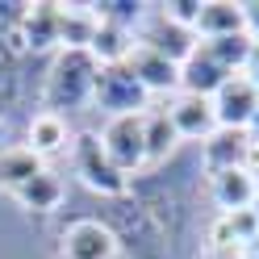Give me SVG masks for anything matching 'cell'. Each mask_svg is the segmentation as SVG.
Wrapping results in <instances>:
<instances>
[{
    "instance_id": "6da1fadb",
    "label": "cell",
    "mask_w": 259,
    "mask_h": 259,
    "mask_svg": "<svg viewBox=\"0 0 259 259\" xmlns=\"http://www.w3.org/2000/svg\"><path fill=\"white\" fill-rule=\"evenodd\" d=\"M96 75H101V63L92 59V51H59L51 71H46V88H42V105L46 113H71L84 109L92 101Z\"/></svg>"
},
{
    "instance_id": "7a4b0ae2",
    "label": "cell",
    "mask_w": 259,
    "mask_h": 259,
    "mask_svg": "<svg viewBox=\"0 0 259 259\" xmlns=\"http://www.w3.org/2000/svg\"><path fill=\"white\" fill-rule=\"evenodd\" d=\"M105 226L113 230L117 247L134 251V259H163V234H159L155 218L142 205H130V197H121V201L109 205Z\"/></svg>"
},
{
    "instance_id": "3957f363",
    "label": "cell",
    "mask_w": 259,
    "mask_h": 259,
    "mask_svg": "<svg viewBox=\"0 0 259 259\" xmlns=\"http://www.w3.org/2000/svg\"><path fill=\"white\" fill-rule=\"evenodd\" d=\"M75 171H79V180H84L92 192H101V197H109V201L130 197V176L105 155V147H101L96 134H79L75 138Z\"/></svg>"
},
{
    "instance_id": "277c9868",
    "label": "cell",
    "mask_w": 259,
    "mask_h": 259,
    "mask_svg": "<svg viewBox=\"0 0 259 259\" xmlns=\"http://www.w3.org/2000/svg\"><path fill=\"white\" fill-rule=\"evenodd\" d=\"M92 101L109 117H130V113H147L151 92L138 84V75L130 71V63H113V67H101V75H96Z\"/></svg>"
},
{
    "instance_id": "5b68a950",
    "label": "cell",
    "mask_w": 259,
    "mask_h": 259,
    "mask_svg": "<svg viewBox=\"0 0 259 259\" xmlns=\"http://www.w3.org/2000/svg\"><path fill=\"white\" fill-rule=\"evenodd\" d=\"M96 138H101L105 155H109L125 176H134V171L147 167V125H142V113L109 117V125H105Z\"/></svg>"
},
{
    "instance_id": "8992f818",
    "label": "cell",
    "mask_w": 259,
    "mask_h": 259,
    "mask_svg": "<svg viewBox=\"0 0 259 259\" xmlns=\"http://www.w3.org/2000/svg\"><path fill=\"white\" fill-rule=\"evenodd\" d=\"M25 5H0V109H9L17 101V84H21V59H25V46L17 34V21H21Z\"/></svg>"
},
{
    "instance_id": "52a82bcc",
    "label": "cell",
    "mask_w": 259,
    "mask_h": 259,
    "mask_svg": "<svg viewBox=\"0 0 259 259\" xmlns=\"http://www.w3.org/2000/svg\"><path fill=\"white\" fill-rule=\"evenodd\" d=\"M255 109H259V88L247 75H230L213 92V117H218L222 130H247Z\"/></svg>"
},
{
    "instance_id": "ba28073f",
    "label": "cell",
    "mask_w": 259,
    "mask_h": 259,
    "mask_svg": "<svg viewBox=\"0 0 259 259\" xmlns=\"http://www.w3.org/2000/svg\"><path fill=\"white\" fill-rule=\"evenodd\" d=\"M117 238L101 218H79L63 230V259H113Z\"/></svg>"
},
{
    "instance_id": "9c48e42d",
    "label": "cell",
    "mask_w": 259,
    "mask_h": 259,
    "mask_svg": "<svg viewBox=\"0 0 259 259\" xmlns=\"http://www.w3.org/2000/svg\"><path fill=\"white\" fill-rule=\"evenodd\" d=\"M138 46H147V51L163 55V59H171L176 67H180V63L197 51V29H184V25L167 21L163 13H151V21L142 25V34H138Z\"/></svg>"
},
{
    "instance_id": "30bf717a",
    "label": "cell",
    "mask_w": 259,
    "mask_h": 259,
    "mask_svg": "<svg viewBox=\"0 0 259 259\" xmlns=\"http://www.w3.org/2000/svg\"><path fill=\"white\" fill-rule=\"evenodd\" d=\"M230 75H234V71H226L205 42H197V51L180 63V88H184L188 96H205V101H213V92H218Z\"/></svg>"
},
{
    "instance_id": "8fae6325",
    "label": "cell",
    "mask_w": 259,
    "mask_h": 259,
    "mask_svg": "<svg viewBox=\"0 0 259 259\" xmlns=\"http://www.w3.org/2000/svg\"><path fill=\"white\" fill-rule=\"evenodd\" d=\"M59 13H63V5H25L21 21H17L25 55H46L59 46Z\"/></svg>"
},
{
    "instance_id": "7c38bea8",
    "label": "cell",
    "mask_w": 259,
    "mask_h": 259,
    "mask_svg": "<svg viewBox=\"0 0 259 259\" xmlns=\"http://www.w3.org/2000/svg\"><path fill=\"white\" fill-rule=\"evenodd\" d=\"M247 147H251V134H247V130H222V125H218L213 134L205 138V167H209V176L242 167Z\"/></svg>"
},
{
    "instance_id": "4fadbf2b",
    "label": "cell",
    "mask_w": 259,
    "mask_h": 259,
    "mask_svg": "<svg viewBox=\"0 0 259 259\" xmlns=\"http://www.w3.org/2000/svg\"><path fill=\"white\" fill-rule=\"evenodd\" d=\"M167 117H171V125H176V134L180 138H209L218 130V117H213V101H205V96H180L171 109H167Z\"/></svg>"
},
{
    "instance_id": "5bb4252c",
    "label": "cell",
    "mask_w": 259,
    "mask_h": 259,
    "mask_svg": "<svg viewBox=\"0 0 259 259\" xmlns=\"http://www.w3.org/2000/svg\"><path fill=\"white\" fill-rule=\"evenodd\" d=\"M130 71L138 75V84L147 92H171L180 88V67H176L171 59L147 51V46H134V55H130Z\"/></svg>"
},
{
    "instance_id": "9a60e30c",
    "label": "cell",
    "mask_w": 259,
    "mask_h": 259,
    "mask_svg": "<svg viewBox=\"0 0 259 259\" xmlns=\"http://www.w3.org/2000/svg\"><path fill=\"white\" fill-rule=\"evenodd\" d=\"M234 34H247V21H242V5H230V0H209V5H201L197 38L213 42V38H234Z\"/></svg>"
},
{
    "instance_id": "2e32d148",
    "label": "cell",
    "mask_w": 259,
    "mask_h": 259,
    "mask_svg": "<svg viewBox=\"0 0 259 259\" xmlns=\"http://www.w3.org/2000/svg\"><path fill=\"white\" fill-rule=\"evenodd\" d=\"M209 192H213V201H218V209L222 213H238V209H251L255 205V180L242 167H234V171H218L213 176V184H209Z\"/></svg>"
},
{
    "instance_id": "e0dca14e",
    "label": "cell",
    "mask_w": 259,
    "mask_h": 259,
    "mask_svg": "<svg viewBox=\"0 0 259 259\" xmlns=\"http://www.w3.org/2000/svg\"><path fill=\"white\" fill-rule=\"evenodd\" d=\"M134 29L125 25H113V21H101L96 25V38H92V59L101 63V67H113V63H130V55H134Z\"/></svg>"
},
{
    "instance_id": "ac0fdd59",
    "label": "cell",
    "mask_w": 259,
    "mask_h": 259,
    "mask_svg": "<svg viewBox=\"0 0 259 259\" xmlns=\"http://www.w3.org/2000/svg\"><path fill=\"white\" fill-rule=\"evenodd\" d=\"M96 13H92V5L88 9H67L63 5V13H59V51H88L92 46V38H96Z\"/></svg>"
},
{
    "instance_id": "d6986e66",
    "label": "cell",
    "mask_w": 259,
    "mask_h": 259,
    "mask_svg": "<svg viewBox=\"0 0 259 259\" xmlns=\"http://www.w3.org/2000/svg\"><path fill=\"white\" fill-rule=\"evenodd\" d=\"M38 171H46L42 167V159L29 151V147H0V184L5 188H25L29 180H34Z\"/></svg>"
},
{
    "instance_id": "ffe728a7",
    "label": "cell",
    "mask_w": 259,
    "mask_h": 259,
    "mask_svg": "<svg viewBox=\"0 0 259 259\" xmlns=\"http://www.w3.org/2000/svg\"><path fill=\"white\" fill-rule=\"evenodd\" d=\"M67 121L59 117V113H38L34 121H29V151H34L38 159H46V155H59L63 147H67Z\"/></svg>"
},
{
    "instance_id": "44dd1931",
    "label": "cell",
    "mask_w": 259,
    "mask_h": 259,
    "mask_svg": "<svg viewBox=\"0 0 259 259\" xmlns=\"http://www.w3.org/2000/svg\"><path fill=\"white\" fill-rule=\"evenodd\" d=\"M17 201L29 209V213H55L63 205V180L55 171H38L25 188H17Z\"/></svg>"
},
{
    "instance_id": "7402d4cb",
    "label": "cell",
    "mask_w": 259,
    "mask_h": 259,
    "mask_svg": "<svg viewBox=\"0 0 259 259\" xmlns=\"http://www.w3.org/2000/svg\"><path fill=\"white\" fill-rule=\"evenodd\" d=\"M142 125H147V163H163V159L176 151V142H180V134H176V125L167 117V109L142 113Z\"/></svg>"
},
{
    "instance_id": "603a6c76",
    "label": "cell",
    "mask_w": 259,
    "mask_h": 259,
    "mask_svg": "<svg viewBox=\"0 0 259 259\" xmlns=\"http://www.w3.org/2000/svg\"><path fill=\"white\" fill-rule=\"evenodd\" d=\"M209 51H213V59L222 63L226 71H234V75H242V67H247V59H251V38L247 34H234V38H213V42H205Z\"/></svg>"
},
{
    "instance_id": "cb8c5ba5",
    "label": "cell",
    "mask_w": 259,
    "mask_h": 259,
    "mask_svg": "<svg viewBox=\"0 0 259 259\" xmlns=\"http://www.w3.org/2000/svg\"><path fill=\"white\" fill-rule=\"evenodd\" d=\"M142 9L147 5H138V0H101V5H92L96 21H113V25H125V29H134L142 21Z\"/></svg>"
},
{
    "instance_id": "d4e9b609",
    "label": "cell",
    "mask_w": 259,
    "mask_h": 259,
    "mask_svg": "<svg viewBox=\"0 0 259 259\" xmlns=\"http://www.w3.org/2000/svg\"><path fill=\"white\" fill-rule=\"evenodd\" d=\"M159 13H163L167 21L184 25V29H197V17H201V5L197 0H171V5H159Z\"/></svg>"
},
{
    "instance_id": "484cf974",
    "label": "cell",
    "mask_w": 259,
    "mask_h": 259,
    "mask_svg": "<svg viewBox=\"0 0 259 259\" xmlns=\"http://www.w3.org/2000/svg\"><path fill=\"white\" fill-rule=\"evenodd\" d=\"M242 171H247L251 180H255V188H259V142H251V147H247V159H242Z\"/></svg>"
},
{
    "instance_id": "4316f807",
    "label": "cell",
    "mask_w": 259,
    "mask_h": 259,
    "mask_svg": "<svg viewBox=\"0 0 259 259\" xmlns=\"http://www.w3.org/2000/svg\"><path fill=\"white\" fill-rule=\"evenodd\" d=\"M242 21H247V38L259 42V5H242Z\"/></svg>"
},
{
    "instance_id": "83f0119b",
    "label": "cell",
    "mask_w": 259,
    "mask_h": 259,
    "mask_svg": "<svg viewBox=\"0 0 259 259\" xmlns=\"http://www.w3.org/2000/svg\"><path fill=\"white\" fill-rule=\"evenodd\" d=\"M242 75H247V79H251V84L259 88V42L251 46V59H247V67H242Z\"/></svg>"
},
{
    "instance_id": "f1b7e54d",
    "label": "cell",
    "mask_w": 259,
    "mask_h": 259,
    "mask_svg": "<svg viewBox=\"0 0 259 259\" xmlns=\"http://www.w3.org/2000/svg\"><path fill=\"white\" fill-rule=\"evenodd\" d=\"M247 134H251V142H259V109H255V117H251V125H247Z\"/></svg>"
},
{
    "instance_id": "f546056e",
    "label": "cell",
    "mask_w": 259,
    "mask_h": 259,
    "mask_svg": "<svg viewBox=\"0 0 259 259\" xmlns=\"http://www.w3.org/2000/svg\"><path fill=\"white\" fill-rule=\"evenodd\" d=\"M251 259H259V234H255V242H251Z\"/></svg>"
},
{
    "instance_id": "4dcf8cb0",
    "label": "cell",
    "mask_w": 259,
    "mask_h": 259,
    "mask_svg": "<svg viewBox=\"0 0 259 259\" xmlns=\"http://www.w3.org/2000/svg\"><path fill=\"white\" fill-rule=\"evenodd\" d=\"M251 209H255V218H259V192H255V205H251Z\"/></svg>"
},
{
    "instance_id": "1f68e13d",
    "label": "cell",
    "mask_w": 259,
    "mask_h": 259,
    "mask_svg": "<svg viewBox=\"0 0 259 259\" xmlns=\"http://www.w3.org/2000/svg\"><path fill=\"white\" fill-rule=\"evenodd\" d=\"M0 138H5V121H0Z\"/></svg>"
}]
</instances>
